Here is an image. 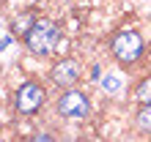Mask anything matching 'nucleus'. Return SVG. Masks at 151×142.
Segmentation results:
<instances>
[{
	"label": "nucleus",
	"instance_id": "9",
	"mask_svg": "<svg viewBox=\"0 0 151 142\" xmlns=\"http://www.w3.org/2000/svg\"><path fill=\"white\" fill-rule=\"evenodd\" d=\"M33 139H36V142H50V139H52V134H36Z\"/></svg>",
	"mask_w": 151,
	"mask_h": 142
},
{
	"label": "nucleus",
	"instance_id": "5",
	"mask_svg": "<svg viewBox=\"0 0 151 142\" xmlns=\"http://www.w3.org/2000/svg\"><path fill=\"white\" fill-rule=\"evenodd\" d=\"M52 82L58 87H74L80 82V66L74 60H60V63H55V68H52Z\"/></svg>",
	"mask_w": 151,
	"mask_h": 142
},
{
	"label": "nucleus",
	"instance_id": "4",
	"mask_svg": "<svg viewBox=\"0 0 151 142\" xmlns=\"http://www.w3.org/2000/svg\"><path fill=\"white\" fill-rule=\"evenodd\" d=\"M44 99H47V93H44V87L39 82H25L14 96V107L19 115H30L44 104Z\"/></svg>",
	"mask_w": 151,
	"mask_h": 142
},
{
	"label": "nucleus",
	"instance_id": "7",
	"mask_svg": "<svg viewBox=\"0 0 151 142\" xmlns=\"http://www.w3.org/2000/svg\"><path fill=\"white\" fill-rule=\"evenodd\" d=\"M137 126H140V131H146V134H151V104H143L137 109Z\"/></svg>",
	"mask_w": 151,
	"mask_h": 142
},
{
	"label": "nucleus",
	"instance_id": "2",
	"mask_svg": "<svg viewBox=\"0 0 151 142\" xmlns=\"http://www.w3.org/2000/svg\"><path fill=\"white\" fill-rule=\"evenodd\" d=\"M113 55L121 60V63H135V60L143 55V38L135 30H121L113 36Z\"/></svg>",
	"mask_w": 151,
	"mask_h": 142
},
{
	"label": "nucleus",
	"instance_id": "3",
	"mask_svg": "<svg viewBox=\"0 0 151 142\" xmlns=\"http://www.w3.org/2000/svg\"><path fill=\"white\" fill-rule=\"evenodd\" d=\"M88 112H91V101H88L85 93L72 90V87H66V90L60 93V99H58V115H63V118H85Z\"/></svg>",
	"mask_w": 151,
	"mask_h": 142
},
{
	"label": "nucleus",
	"instance_id": "6",
	"mask_svg": "<svg viewBox=\"0 0 151 142\" xmlns=\"http://www.w3.org/2000/svg\"><path fill=\"white\" fill-rule=\"evenodd\" d=\"M33 22H36V16H33V14H22V16H17V19L11 22V30H14V33H19L22 38H25V33L33 28Z\"/></svg>",
	"mask_w": 151,
	"mask_h": 142
},
{
	"label": "nucleus",
	"instance_id": "1",
	"mask_svg": "<svg viewBox=\"0 0 151 142\" xmlns=\"http://www.w3.org/2000/svg\"><path fill=\"white\" fill-rule=\"evenodd\" d=\"M60 41V28L52 19H36L33 28L25 33V44L33 55H50Z\"/></svg>",
	"mask_w": 151,
	"mask_h": 142
},
{
	"label": "nucleus",
	"instance_id": "8",
	"mask_svg": "<svg viewBox=\"0 0 151 142\" xmlns=\"http://www.w3.org/2000/svg\"><path fill=\"white\" fill-rule=\"evenodd\" d=\"M137 101H143V104H151V77H146L143 82L137 85Z\"/></svg>",
	"mask_w": 151,
	"mask_h": 142
}]
</instances>
